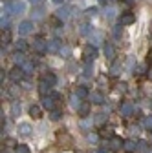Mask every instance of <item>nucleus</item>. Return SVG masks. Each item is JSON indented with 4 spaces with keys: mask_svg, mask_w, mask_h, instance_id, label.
<instances>
[{
    "mask_svg": "<svg viewBox=\"0 0 152 153\" xmlns=\"http://www.w3.org/2000/svg\"><path fill=\"white\" fill-rule=\"evenodd\" d=\"M24 9H26V4L20 2V0H13V2L4 4V11H6L8 16H9V15H22Z\"/></svg>",
    "mask_w": 152,
    "mask_h": 153,
    "instance_id": "nucleus-1",
    "label": "nucleus"
},
{
    "mask_svg": "<svg viewBox=\"0 0 152 153\" xmlns=\"http://www.w3.org/2000/svg\"><path fill=\"white\" fill-rule=\"evenodd\" d=\"M70 15H71V7H70V6H66V4H64V6H61L59 9L55 11L57 20H62V22H64V20H68Z\"/></svg>",
    "mask_w": 152,
    "mask_h": 153,
    "instance_id": "nucleus-2",
    "label": "nucleus"
},
{
    "mask_svg": "<svg viewBox=\"0 0 152 153\" xmlns=\"http://www.w3.org/2000/svg\"><path fill=\"white\" fill-rule=\"evenodd\" d=\"M57 100H59V95L53 93V95H50V97H44L42 106H44L48 111H53V109H55V106H57Z\"/></svg>",
    "mask_w": 152,
    "mask_h": 153,
    "instance_id": "nucleus-3",
    "label": "nucleus"
},
{
    "mask_svg": "<svg viewBox=\"0 0 152 153\" xmlns=\"http://www.w3.org/2000/svg\"><path fill=\"white\" fill-rule=\"evenodd\" d=\"M33 49H35L37 53H46V51H48V42L44 40L42 36H37L35 40H33Z\"/></svg>",
    "mask_w": 152,
    "mask_h": 153,
    "instance_id": "nucleus-4",
    "label": "nucleus"
},
{
    "mask_svg": "<svg viewBox=\"0 0 152 153\" xmlns=\"http://www.w3.org/2000/svg\"><path fill=\"white\" fill-rule=\"evenodd\" d=\"M33 31V20H22L18 24V35H29Z\"/></svg>",
    "mask_w": 152,
    "mask_h": 153,
    "instance_id": "nucleus-5",
    "label": "nucleus"
},
{
    "mask_svg": "<svg viewBox=\"0 0 152 153\" xmlns=\"http://www.w3.org/2000/svg\"><path fill=\"white\" fill-rule=\"evenodd\" d=\"M22 76H24V69H22V66H15V68L9 71V79H11L13 82H20V80H22Z\"/></svg>",
    "mask_w": 152,
    "mask_h": 153,
    "instance_id": "nucleus-6",
    "label": "nucleus"
},
{
    "mask_svg": "<svg viewBox=\"0 0 152 153\" xmlns=\"http://www.w3.org/2000/svg\"><path fill=\"white\" fill-rule=\"evenodd\" d=\"M96 46H92V44H88V46H84L83 48V55L86 56V62H93V59H96Z\"/></svg>",
    "mask_w": 152,
    "mask_h": 153,
    "instance_id": "nucleus-7",
    "label": "nucleus"
},
{
    "mask_svg": "<svg viewBox=\"0 0 152 153\" xmlns=\"http://www.w3.org/2000/svg\"><path fill=\"white\" fill-rule=\"evenodd\" d=\"M136 22V16L132 15V13H123L119 16V26H130V24H134Z\"/></svg>",
    "mask_w": 152,
    "mask_h": 153,
    "instance_id": "nucleus-8",
    "label": "nucleus"
},
{
    "mask_svg": "<svg viewBox=\"0 0 152 153\" xmlns=\"http://www.w3.org/2000/svg\"><path fill=\"white\" fill-rule=\"evenodd\" d=\"M125 146V142L121 140V137H112L110 140H108V148L112 149V151H117V149H121Z\"/></svg>",
    "mask_w": 152,
    "mask_h": 153,
    "instance_id": "nucleus-9",
    "label": "nucleus"
},
{
    "mask_svg": "<svg viewBox=\"0 0 152 153\" xmlns=\"http://www.w3.org/2000/svg\"><path fill=\"white\" fill-rule=\"evenodd\" d=\"M62 48H61V42L53 38V40H48V53H59Z\"/></svg>",
    "mask_w": 152,
    "mask_h": 153,
    "instance_id": "nucleus-10",
    "label": "nucleus"
},
{
    "mask_svg": "<svg viewBox=\"0 0 152 153\" xmlns=\"http://www.w3.org/2000/svg\"><path fill=\"white\" fill-rule=\"evenodd\" d=\"M103 51H105V56H106L108 60H114V56H116V48H114L110 42H106V44H105Z\"/></svg>",
    "mask_w": 152,
    "mask_h": 153,
    "instance_id": "nucleus-11",
    "label": "nucleus"
},
{
    "mask_svg": "<svg viewBox=\"0 0 152 153\" xmlns=\"http://www.w3.org/2000/svg\"><path fill=\"white\" fill-rule=\"evenodd\" d=\"M18 131H20L22 137H29L31 135V126L28 122H20V124H18Z\"/></svg>",
    "mask_w": 152,
    "mask_h": 153,
    "instance_id": "nucleus-12",
    "label": "nucleus"
},
{
    "mask_svg": "<svg viewBox=\"0 0 152 153\" xmlns=\"http://www.w3.org/2000/svg\"><path fill=\"white\" fill-rule=\"evenodd\" d=\"M90 99H92L93 104H103L105 102V95L101 91H93V93H90Z\"/></svg>",
    "mask_w": 152,
    "mask_h": 153,
    "instance_id": "nucleus-13",
    "label": "nucleus"
},
{
    "mask_svg": "<svg viewBox=\"0 0 152 153\" xmlns=\"http://www.w3.org/2000/svg\"><path fill=\"white\" fill-rule=\"evenodd\" d=\"M13 62H15L17 66H24V64H26V56H24V53H22V51H17V53L13 55Z\"/></svg>",
    "mask_w": 152,
    "mask_h": 153,
    "instance_id": "nucleus-14",
    "label": "nucleus"
},
{
    "mask_svg": "<svg viewBox=\"0 0 152 153\" xmlns=\"http://www.w3.org/2000/svg\"><path fill=\"white\" fill-rule=\"evenodd\" d=\"M132 113H134V106H132L130 102H125L121 106V115H123V117H130Z\"/></svg>",
    "mask_w": 152,
    "mask_h": 153,
    "instance_id": "nucleus-15",
    "label": "nucleus"
},
{
    "mask_svg": "<svg viewBox=\"0 0 152 153\" xmlns=\"http://www.w3.org/2000/svg\"><path fill=\"white\" fill-rule=\"evenodd\" d=\"M77 113L81 115V117H86V115H90V102H83L77 109Z\"/></svg>",
    "mask_w": 152,
    "mask_h": 153,
    "instance_id": "nucleus-16",
    "label": "nucleus"
},
{
    "mask_svg": "<svg viewBox=\"0 0 152 153\" xmlns=\"http://www.w3.org/2000/svg\"><path fill=\"white\" fill-rule=\"evenodd\" d=\"M51 89V86L46 82V80H41V84H39V93L42 95V97H46V93Z\"/></svg>",
    "mask_w": 152,
    "mask_h": 153,
    "instance_id": "nucleus-17",
    "label": "nucleus"
},
{
    "mask_svg": "<svg viewBox=\"0 0 152 153\" xmlns=\"http://www.w3.org/2000/svg\"><path fill=\"white\" fill-rule=\"evenodd\" d=\"M75 95H77L79 99H86V97H90V93H88V89H86L84 86H79L77 91H75Z\"/></svg>",
    "mask_w": 152,
    "mask_h": 153,
    "instance_id": "nucleus-18",
    "label": "nucleus"
},
{
    "mask_svg": "<svg viewBox=\"0 0 152 153\" xmlns=\"http://www.w3.org/2000/svg\"><path fill=\"white\" fill-rule=\"evenodd\" d=\"M119 69H121V60H114L110 68V75H119Z\"/></svg>",
    "mask_w": 152,
    "mask_h": 153,
    "instance_id": "nucleus-19",
    "label": "nucleus"
},
{
    "mask_svg": "<svg viewBox=\"0 0 152 153\" xmlns=\"http://www.w3.org/2000/svg\"><path fill=\"white\" fill-rule=\"evenodd\" d=\"M147 149H148V144H147V140H138L136 151H138V153H147Z\"/></svg>",
    "mask_w": 152,
    "mask_h": 153,
    "instance_id": "nucleus-20",
    "label": "nucleus"
},
{
    "mask_svg": "<svg viewBox=\"0 0 152 153\" xmlns=\"http://www.w3.org/2000/svg\"><path fill=\"white\" fill-rule=\"evenodd\" d=\"M42 16H44V7L42 6L33 9V20H39V18H42Z\"/></svg>",
    "mask_w": 152,
    "mask_h": 153,
    "instance_id": "nucleus-21",
    "label": "nucleus"
},
{
    "mask_svg": "<svg viewBox=\"0 0 152 153\" xmlns=\"http://www.w3.org/2000/svg\"><path fill=\"white\" fill-rule=\"evenodd\" d=\"M92 73H93V64H92V62H86V64H84V71H83V75L86 76V79H90Z\"/></svg>",
    "mask_w": 152,
    "mask_h": 153,
    "instance_id": "nucleus-22",
    "label": "nucleus"
},
{
    "mask_svg": "<svg viewBox=\"0 0 152 153\" xmlns=\"http://www.w3.org/2000/svg\"><path fill=\"white\" fill-rule=\"evenodd\" d=\"M105 16L108 18V20H112V18L116 16V7H114V6H108V7L105 9Z\"/></svg>",
    "mask_w": 152,
    "mask_h": 153,
    "instance_id": "nucleus-23",
    "label": "nucleus"
},
{
    "mask_svg": "<svg viewBox=\"0 0 152 153\" xmlns=\"http://www.w3.org/2000/svg\"><path fill=\"white\" fill-rule=\"evenodd\" d=\"M44 80H46V82H48V84H50V86L53 88V86L57 84V76H55L53 73H46V76H44Z\"/></svg>",
    "mask_w": 152,
    "mask_h": 153,
    "instance_id": "nucleus-24",
    "label": "nucleus"
},
{
    "mask_svg": "<svg viewBox=\"0 0 152 153\" xmlns=\"http://www.w3.org/2000/svg\"><path fill=\"white\" fill-rule=\"evenodd\" d=\"M29 115H31V117H33V119H39V117H41V108L33 104V106L29 108Z\"/></svg>",
    "mask_w": 152,
    "mask_h": 153,
    "instance_id": "nucleus-25",
    "label": "nucleus"
},
{
    "mask_svg": "<svg viewBox=\"0 0 152 153\" xmlns=\"http://www.w3.org/2000/svg\"><path fill=\"white\" fill-rule=\"evenodd\" d=\"M8 26H9V16L2 15V18H0V27H2V31H8Z\"/></svg>",
    "mask_w": 152,
    "mask_h": 153,
    "instance_id": "nucleus-26",
    "label": "nucleus"
},
{
    "mask_svg": "<svg viewBox=\"0 0 152 153\" xmlns=\"http://www.w3.org/2000/svg\"><path fill=\"white\" fill-rule=\"evenodd\" d=\"M106 119H108V115H106V113H97V115H96V119H93V122H96V124H103Z\"/></svg>",
    "mask_w": 152,
    "mask_h": 153,
    "instance_id": "nucleus-27",
    "label": "nucleus"
},
{
    "mask_svg": "<svg viewBox=\"0 0 152 153\" xmlns=\"http://www.w3.org/2000/svg\"><path fill=\"white\" fill-rule=\"evenodd\" d=\"M18 113H20V104H18V102L15 100V102L11 104V115H13V117H17Z\"/></svg>",
    "mask_w": 152,
    "mask_h": 153,
    "instance_id": "nucleus-28",
    "label": "nucleus"
},
{
    "mask_svg": "<svg viewBox=\"0 0 152 153\" xmlns=\"http://www.w3.org/2000/svg\"><path fill=\"white\" fill-rule=\"evenodd\" d=\"M136 146H138V142H134V140H126L123 148H125L126 151H134V149H136Z\"/></svg>",
    "mask_w": 152,
    "mask_h": 153,
    "instance_id": "nucleus-29",
    "label": "nucleus"
},
{
    "mask_svg": "<svg viewBox=\"0 0 152 153\" xmlns=\"http://www.w3.org/2000/svg\"><path fill=\"white\" fill-rule=\"evenodd\" d=\"M15 153H31V151H29V148H28L26 144H18V146L15 148Z\"/></svg>",
    "mask_w": 152,
    "mask_h": 153,
    "instance_id": "nucleus-30",
    "label": "nucleus"
},
{
    "mask_svg": "<svg viewBox=\"0 0 152 153\" xmlns=\"http://www.w3.org/2000/svg\"><path fill=\"white\" fill-rule=\"evenodd\" d=\"M134 66H136V56H128V62H126V69H128V71H132V69H134Z\"/></svg>",
    "mask_w": 152,
    "mask_h": 153,
    "instance_id": "nucleus-31",
    "label": "nucleus"
},
{
    "mask_svg": "<svg viewBox=\"0 0 152 153\" xmlns=\"http://www.w3.org/2000/svg\"><path fill=\"white\" fill-rule=\"evenodd\" d=\"M97 13H99V9H97L96 6H92V7H88V9H86V16H96Z\"/></svg>",
    "mask_w": 152,
    "mask_h": 153,
    "instance_id": "nucleus-32",
    "label": "nucleus"
},
{
    "mask_svg": "<svg viewBox=\"0 0 152 153\" xmlns=\"http://www.w3.org/2000/svg\"><path fill=\"white\" fill-rule=\"evenodd\" d=\"M143 126H145L148 131H152V117H145V119H143Z\"/></svg>",
    "mask_w": 152,
    "mask_h": 153,
    "instance_id": "nucleus-33",
    "label": "nucleus"
},
{
    "mask_svg": "<svg viewBox=\"0 0 152 153\" xmlns=\"http://www.w3.org/2000/svg\"><path fill=\"white\" fill-rule=\"evenodd\" d=\"M81 104H83V102H81V99L77 97V95H73V97H71V106L79 109V106H81Z\"/></svg>",
    "mask_w": 152,
    "mask_h": 153,
    "instance_id": "nucleus-34",
    "label": "nucleus"
},
{
    "mask_svg": "<svg viewBox=\"0 0 152 153\" xmlns=\"http://www.w3.org/2000/svg\"><path fill=\"white\" fill-rule=\"evenodd\" d=\"M26 48H28L26 40H22V38H20V40H17V49H18V51H24Z\"/></svg>",
    "mask_w": 152,
    "mask_h": 153,
    "instance_id": "nucleus-35",
    "label": "nucleus"
},
{
    "mask_svg": "<svg viewBox=\"0 0 152 153\" xmlns=\"http://www.w3.org/2000/svg\"><path fill=\"white\" fill-rule=\"evenodd\" d=\"M9 40H11L9 31H2V42H4V44H9Z\"/></svg>",
    "mask_w": 152,
    "mask_h": 153,
    "instance_id": "nucleus-36",
    "label": "nucleus"
},
{
    "mask_svg": "<svg viewBox=\"0 0 152 153\" xmlns=\"http://www.w3.org/2000/svg\"><path fill=\"white\" fill-rule=\"evenodd\" d=\"M22 69H24V73H31V69H33V62H26V64L22 66Z\"/></svg>",
    "mask_w": 152,
    "mask_h": 153,
    "instance_id": "nucleus-37",
    "label": "nucleus"
},
{
    "mask_svg": "<svg viewBox=\"0 0 152 153\" xmlns=\"http://www.w3.org/2000/svg\"><path fill=\"white\" fill-rule=\"evenodd\" d=\"M61 119V111L59 109H53L51 111V120H59Z\"/></svg>",
    "mask_w": 152,
    "mask_h": 153,
    "instance_id": "nucleus-38",
    "label": "nucleus"
},
{
    "mask_svg": "<svg viewBox=\"0 0 152 153\" xmlns=\"http://www.w3.org/2000/svg\"><path fill=\"white\" fill-rule=\"evenodd\" d=\"M123 35V29H121V26H117V27H114V36L116 38H119Z\"/></svg>",
    "mask_w": 152,
    "mask_h": 153,
    "instance_id": "nucleus-39",
    "label": "nucleus"
},
{
    "mask_svg": "<svg viewBox=\"0 0 152 153\" xmlns=\"http://www.w3.org/2000/svg\"><path fill=\"white\" fill-rule=\"evenodd\" d=\"M90 31H92V29H90L88 24H83V26H81V33H83V35H88Z\"/></svg>",
    "mask_w": 152,
    "mask_h": 153,
    "instance_id": "nucleus-40",
    "label": "nucleus"
},
{
    "mask_svg": "<svg viewBox=\"0 0 152 153\" xmlns=\"http://www.w3.org/2000/svg\"><path fill=\"white\" fill-rule=\"evenodd\" d=\"M92 42H93V46H97V44L101 42V35H93V36H92Z\"/></svg>",
    "mask_w": 152,
    "mask_h": 153,
    "instance_id": "nucleus-41",
    "label": "nucleus"
},
{
    "mask_svg": "<svg viewBox=\"0 0 152 153\" xmlns=\"http://www.w3.org/2000/svg\"><path fill=\"white\" fill-rule=\"evenodd\" d=\"M88 140L90 142H97V135H93V133H92V135H88Z\"/></svg>",
    "mask_w": 152,
    "mask_h": 153,
    "instance_id": "nucleus-42",
    "label": "nucleus"
},
{
    "mask_svg": "<svg viewBox=\"0 0 152 153\" xmlns=\"http://www.w3.org/2000/svg\"><path fill=\"white\" fill-rule=\"evenodd\" d=\"M61 53H62V55H70V48H62Z\"/></svg>",
    "mask_w": 152,
    "mask_h": 153,
    "instance_id": "nucleus-43",
    "label": "nucleus"
},
{
    "mask_svg": "<svg viewBox=\"0 0 152 153\" xmlns=\"http://www.w3.org/2000/svg\"><path fill=\"white\" fill-rule=\"evenodd\" d=\"M29 2H31V4H33V6H39V4H41V2H42V0H29Z\"/></svg>",
    "mask_w": 152,
    "mask_h": 153,
    "instance_id": "nucleus-44",
    "label": "nucleus"
},
{
    "mask_svg": "<svg viewBox=\"0 0 152 153\" xmlns=\"http://www.w3.org/2000/svg\"><path fill=\"white\" fill-rule=\"evenodd\" d=\"M125 2H126L128 6H132V4H134V2H136V0H125Z\"/></svg>",
    "mask_w": 152,
    "mask_h": 153,
    "instance_id": "nucleus-45",
    "label": "nucleus"
},
{
    "mask_svg": "<svg viewBox=\"0 0 152 153\" xmlns=\"http://www.w3.org/2000/svg\"><path fill=\"white\" fill-rule=\"evenodd\" d=\"M97 153H106V149H103V148H99V149H97Z\"/></svg>",
    "mask_w": 152,
    "mask_h": 153,
    "instance_id": "nucleus-46",
    "label": "nucleus"
},
{
    "mask_svg": "<svg viewBox=\"0 0 152 153\" xmlns=\"http://www.w3.org/2000/svg\"><path fill=\"white\" fill-rule=\"evenodd\" d=\"M53 2H55V4H62V2H64V0H53Z\"/></svg>",
    "mask_w": 152,
    "mask_h": 153,
    "instance_id": "nucleus-47",
    "label": "nucleus"
},
{
    "mask_svg": "<svg viewBox=\"0 0 152 153\" xmlns=\"http://www.w3.org/2000/svg\"><path fill=\"white\" fill-rule=\"evenodd\" d=\"M112 2H114V0H112Z\"/></svg>",
    "mask_w": 152,
    "mask_h": 153,
    "instance_id": "nucleus-48",
    "label": "nucleus"
}]
</instances>
